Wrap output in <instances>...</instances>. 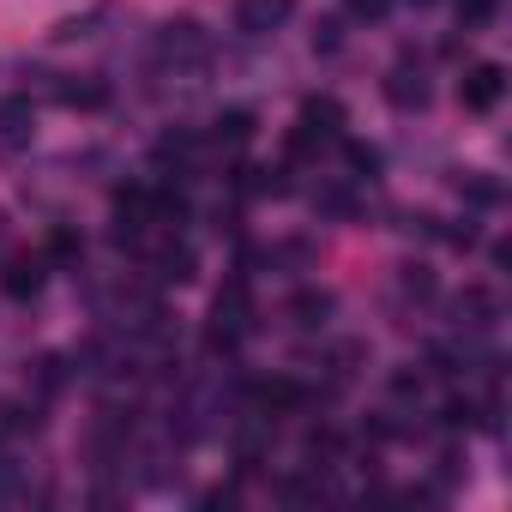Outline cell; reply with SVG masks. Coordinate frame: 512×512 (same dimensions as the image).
Masks as SVG:
<instances>
[{"label":"cell","mask_w":512,"mask_h":512,"mask_svg":"<svg viewBox=\"0 0 512 512\" xmlns=\"http://www.w3.org/2000/svg\"><path fill=\"white\" fill-rule=\"evenodd\" d=\"M247 326H253L247 284H241V278H229V284L217 290V308H211V350H229V344H235Z\"/></svg>","instance_id":"obj_1"},{"label":"cell","mask_w":512,"mask_h":512,"mask_svg":"<svg viewBox=\"0 0 512 512\" xmlns=\"http://www.w3.org/2000/svg\"><path fill=\"white\" fill-rule=\"evenodd\" d=\"M338 121H344V109H338L332 97H320V103H308V109H302V127L290 133V151L302 157V151H314V145H326V139L338 133Z\"/></svg>","instance_id":"obj_2"},{"label":"cell","mask_w":512,"mask_h":512,"mask_svg":"<svg viewBox=\"0 0 512 512\" xmlns=\"http://www.w3.org/2000/svg\"><path fill=\"white\" fill-rule=\"evenodd\" d=\"M500 91H506V73H500L494 61H482V67H470V73L458 79V103H464V109H476V115H482V109H494V103H500Z\"/></svg>","instance_id":"obj_3"},{"label":"cell","mask_w":512,"mask_h":512,"mask_svg":"<svg viewBox=\"0 0 512 512\" xmlns=\"http://www.w3.org/2000/svg\"><path fill=\"white\" fill-rule=\"evenodd\" d=\"M290 13H296V0H241V7H235V31H241V37H266V31H278Z\"/></svg>","instance_id":"obj_4"},{"label":"cell","mask_w":512,"mask_h":512,"mask_svg":"<svg viewBox=\"0 0 512 512\" xmlns=\"http://www.w3.org/2000/svg\"><path fill=\"white\" fill-rule=\"evenodd\" d=\"M31 103L25 97H7L0 103V151H19V145H31Z\"/></svg>","instance_id":"obj_5"},{"label":"cell","mask_w":512,"mask_h":512,"mask_svg":"<svg viewBox=\"0 0 512 512\" xmlns=\"http://www.w3.org/2000/svg\"><path fill=\"white\" fill-rule=\"evenodd\" d=\"M43 272H49L43 253H25V260H13V266H7V296H13V302L37 296V290H43Z\"/></svg>","instance_id":"obj_6"},{"label":"cell","mask_w":512,"mask_h":512,"mask_svg":"<svg viewBox=\"0 0 512 512\" xmlns=\"http://www.w3.org/2000/svg\"><path fill=\"white\" fill-rule=\"evenodd\" d=\"M55 97H61L67 109H103V103H109V85H103V79H61Z\"/></svg>","instance_id":"obj_7"},{"label":"cell","mask_w":512,"mask_h":512,"mask_svg":"<svg viewBox=\"0 0 512 512\" xmlns=\"http://www.w3.org/2000/svg\"><path fill=\"white\" fill-rule=\"evenodd\" d=\"M386 97H392L398 109H422V103H428V85H422V73H392V79H386Z\"/></svg>","instance_id":"obj_8"},{"label":"cell","mask_w":512,"mask_h":512,"mask_svg":"<svg viewBox=\"0 0 512 512\" xmlns=\"http://www.w3.org/2000/svg\"><path fill=\"white\" fill-rule=\"evenodd\" d=\"M253 398H260L266 410H290V404H302V386H290V380H266V386H253Z\"/></svg>","instance_id":"obj_9"},{"label":"cell","mask_w":512,"mask_h":512,"mask_svg":"<svg viewBox=\"0 0 512 512\" xmlns=\"http://www.w3.org/2000/svg\"><path fill=\"white\" fill-rule=\"evenodd\" d=\"M494 7L500 0H458V31H482L494 19Z\"/></svg>","instance_id":"obj_10"},{"label":"cell","mask_w":512,"mask_h":512,"mask_svg":"<svg viewBox=\"0 0 512 512\" xmlns=\"http://www.w3.org/2000/svg\"><path fill=\"white\" fill-rule=\"evenodd\" d=\"M31 428V416L19 410V404H0V440H7V434H25Z\"/></svg>","instance_id":"obj_11"},{"label":"cell","mask_w":512,"mask_h":512,"mask_svg":"<svg viewBox=\"0 0 512 512\" xmlns=\"http://www.w3.org/2000/svg\"><path fill=\"white\" fill-rule=\"evenodd\" d=\"M392 0H350V19H386Z\"/></svg>","instance_id":"obj_12"},{"label":"cell","mask_w":512,"mask_h":512,"mask_svg":"<svg viewBox=\"0 0 512 512\" xmlns=\"http://www.w3.org/2000/svg\"><path fill=\"white\" fill-rule=\"evenodd\" d=\"M350 163H356V169H368V175H374V169H380V157H374V151H368V145H350Z\"/></svg>","instance_id":"obj_13"},{"label":"cell","mask_w":512,"mask_h":512,"mask_svg":"<svg viewBox=\"0 0 512 512\" xmlns=\"http://www.w3.org/2000/svg\"><path fill=\"white\" fill-rule=\"evenodd\" d=\"M416 7H428V0H416Z\"/></svg>","instance_id":"obj_14"}]
</instances>
